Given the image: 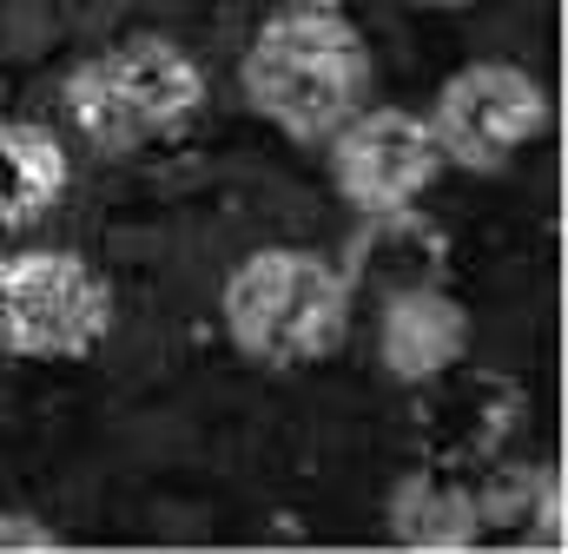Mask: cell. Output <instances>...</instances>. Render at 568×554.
Wrapping results in <instances>:
<instances>
[{
  "mask_svg": "<svg viewBox=\"0 0 568 554\" xmlns=\"http://www.w3.org/2000/svg\"><path fill=\"white\" fill-rule=\"evenodd\" d=\"M245 100L284 138H331L371 93V47L344 7H278L245 47Z\"/></svg>",
  "mask_w": 568,
  "mask_h": 554,
  "instance_id": "cell-1",
  "label": "cell"
},
{
  "mask_svg": "<svg viewBox=\"0 0 568 554\" xmlns=\"http://www.w3.org/2000/svg\"><path fill=\"white\" fill-rule=\"evenodd\" d=\"M219 317L232 350L265 370L324 363L351 337V271H337L324 252L265 245L245 265H232L219 290Z\"/></svg>",
  "mask_w": 568,
  "mask_h": 554,
  "instance_id": "cell-2",
  "label": "cell"
},
{
  "mask_svg": "<svg viewBox=\"0 0 568 554\" xmlns=\"http://www.w3.org/2000/svg\"><path fill=\"white\" fill-rule=\"evenodd\" d=\"M60 100H67V120L87 145L140 152V145H159L199 120L205 66L165 33H133V40H113L93 60H80L67 73Z\"/></svg>",
  "mask_w": 568,
  "mask_h": 554,
  "instance_id": "cell-3",
  "label": "cell"
},
{
  "mask_svg": "<svg viewBox=\"0 0 568 554\" xmlns=\"http://www.w3.org/2000/svg\"><path fill=\"white\" fill-rule=\"evenodd\" d=\"M113 330V284L80 252H7L0 258V343L27 363H80Z\"/></svg>",
  "mask_w": 568,
  "mask_h": 554,
  "instance_id": "cell-4",
  "label": "cell"
},
{
  "mask_svg": "<svg viewBox=\"0 0 568 554\" xmlns=\"http://www.w3.org/2000/svg\"><path fill=\"white\" fill-rule=\"evenodd\" d=\"M443 165L463 172H503L523 145H536L549 126V93L536 73L509 66V60H476L463 73L443 80L436 106L424 113Z\"/></svg>",
  "mask_w": 568,
  "mask_h": 554,
  "instance_id": "cell-5",
  "label": "cell"
},
{
  "mask_svg": "<svg viewBox=\"0 0 568 554\" xmlns=\"http://www.w3.org/2000/svg\"><path fill=\"white\" fill-rule=\"evenodd\" d=\"M436 172H443L436 133H429L424 113H410V106H357L331 133V178H337V192L364 218L410 212L436 185Z\"/></svg>",
  "mask_w": 568,
  "mask_h": 554,
  "instance_id": "cell-6",
  "label": "cell"
},
{
  "mask_svg": "<svg viewBox=\"0 0 568 554\" xmlns=\"http://www.w3.org/2000/svg\"><path fill=\"white\" fill-rule=\"evenodd\" d=\"M463 350H469V310L436 277L384 290L377 357H384V370L397 383H436V377H449L463 363Z\"/></svg>",
  "mask_w": 568,
  "mask_h": 554,
  "instance_id": "cell-7",
  "label": "cell"
},
{
  "mask_svg": "<svg viewBox=\"0 0 568 554\" xmlns=\"http://www.w3.org/2000/svg\"><path fill=\"white\" fill-rule=\"evenodd\" d=\"M73 158L40 120H0V225L20 232L67 198Z\"/></svg>",
  "mask_w": 568,
  "mask_h": 554,
  "instance_id": "cell-8",
  "label": "cell"
},
{
  "mask_svg": "<svg viewBox=\"0 0 568 554\" xmlns=\"http://www.w3.org/2000/svg\"><path fill=\"white\" fill-rule=\"evenodd\" d=\"M390 535L404 548H476L483 542V515L476 495L449 475H404L390 489Z\"/></svg>",
  "mask_w": 568,
  "mask_h": 554,
  "instance_id": "cell-9",
  "label": "cell"
},
{
  "mask_svg": "<svg viewBox=\"0 0 568 554\" xmlns=\"http://www.w3.org/2000/svg\"><path fill=\"white\" fill-rule=\"evenodd\" d=\"M529 542L562 548V475H556V469L536 475V495H529Z\"/></svg>",
  "mask_w": 568,
  "mask_h": 554,
  "instance_id": "cell-10",
  "label": "cell"
},
{
  "mask_svg": "<svg viewBox=\"0 0 568 554\" xmlns=\"http://www.w3.org/2000/svg\"><path fill=\"white\" fill-rule=\"evenodd\" d=\"M0 548H53V529H40L27 515H0Z\"/></svg>",
  "mask_w": 568,
  "mask_h": 554,
  "instance_id": "cell-11",
  "label": "cell"
},
{
  "mask_svg": "<svg viewBox=\"0 0 568 554\" xmlns=\"http://www.w3.org/2000/svg\"><path fill=\"white\" fill-rule=\"evenodd\" d=\"M284 7H344V0H284Z\"/></svg>",
  "mask_w": 568,
  "mask_h": 554,
  "instance_id": "cell-12",
  "label": "cell"
},
{
  "mask_svg": "<svg viewBox=\"0 0 568 554\" xmlns=\"http://www.w3.org/2000/svg\"><path fill=\"white\" fill-rule=\"evenodd\" d=\"M424 7H469V0H424Z\"/></svg>",
  "mask_w": 568,
  "mask_h": 554,
  "instance_id": "cell-13",
  "label": "cell"
}]
</instances>
